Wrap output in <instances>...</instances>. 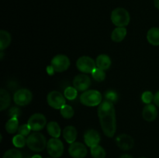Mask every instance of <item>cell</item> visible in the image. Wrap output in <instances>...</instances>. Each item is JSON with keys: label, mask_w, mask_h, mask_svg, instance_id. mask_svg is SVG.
Wrapping results in <instances>:
<instances>
[{"label": "cell", "mask_w": 159, "mask_h": 158, "mask_svg": "<svg viewBox=\"0 0 159 158\" xmlns=\"http://www.w3.org/2000/svg\"><path fill=\"white\" fill-rule=\"evenodd\" d=\"M12 143L17 148H23L26 144V139L23 135L17 134L12 138Z\"/></svg>", "instance_id": "27"}, {"label": "cell", "mask_w": 159, "mask_h": 158, "mask_svg": "<svg viewBox=\"0 0 159 158\" xmlns=\"http://www.w3.org/2000/svg\"><path fill=\"white\" fill-rule=\"evenodd\" d=\"M98 116L101 128L107 137H113L116 130V112L113 102L105 100L98 108Z\"/></svg>", "instance_id": "1"}, {"label": "cell", "mask_w": 159, "mask_h": 158, "mask_svg": "<svg viewBox=\"0 0 159 158\" xmlns=\"http://www.w3.org/2000/svg\"><path fill=\"white\" fill-rule=\"evenodd\" d=\"M116 145L123 150H129L132 149L134 145V139L127 134H120L116 137Z\"/></svg>", "instance_id": "14"}, {"label": "cell", "mask_w": 159, "mask_h": 158, "mask_svg": "<svg viewBox=\"0 0 159 158\" xmlns=\"http://www.w3.org/2000/svg\"><path fill=\"white\" fill-rule=\"evenodd\" d=\"M33 99L32 92L26 88H21L17 90L13 95V101L20 106L29 105Z\"/></svg>", "instance_id": "8"}, {"label": "cell", "mask_w": 159, "mask_h": 158, "mask_svg": "<svg viewBox=\"0 0 159 158\" xmlns=\"http://www.w3.org/2000/svg\"><path fill=\"white\" fill-rule=\"evenodd\" d=\"M157 116H158V111L155 105L153 104H147L143 108L142 116L144 120L147 122H152L155 120Z\"/></svg>", "instance_id": "15"}, {"label": "cell", "mask_w": 159, "mask_h": 158, "mask_svg": "<svg viewBox=\"0 0 159 158\" xmlns=\"http://www.w3.org/2000/svg\"><path fill=\"white\" fill-rule=\"evenodd\" d=\"M51 65L54 68L55 72H63L70 67V60L65 54H57L52 58Z\"/></svg>", "instance_id": "7"}, {"label": "cell", "mask_w": 159, "mask_h": 158, "mask_svg": "<svg viewBox=\"0 0 159 158\" xmlns=\"http://www.w3.org/2000/svg\"><path fill=\"white\" fill-rule=\"evenodd\" d=\"M91 155L93 158H105L107 156L106 150L99 145L91 147Z\"/></svg>", "instance_id": "24"}, {"label": "cell", "mask_w": 159, "mask_h": 158, "mask_svg": "<svg viewBox=\"0 0 159 158\" xmlns=\"http://www.w3.org/2000/svg\"><path fill=\"white\" fill-rule=\"evenodd\" d=\"M80 102L85 106H96L102 102V94L97 90H87L80 95Z\"/></svg>", "instance_id": "4"}, {"label": "cell", "mask_w": 159, "mask_h": 158, "mask_svg": "<svg viewBox=\"0 0 159 158\" xmlns=\"http://www.w3.org/2000/svg\"><path fill=\"white\" fill-rule=\"evenodd\" d=\"M47 101L48 105L55 109H61L64 105H66L65 95L57 91H52L48 93Z\"/></svg>", "instance_id": "6"}, {"label": "cell", "mask_w": 159, "mask_h": 158, "mask_svg": "<svg viewBox=\"0 0 159 158\" xmlns=\"http://www.w3.org/2000/svg\"><path fill=\"white\" fill-rule=\"evenodd\" d=\"M20 114H21L20 109L16 107H12L9 111V115L11 118H18L20 117Z\"/></svg>", "instance_id": "33"}, {"label": "cell", "mask_w": 159, "mask_h": 158, "mask_svg": "<svg viewBox=\"0 0 159 158\" xmlns=\"http://www.w3.org/2000/svg\"><path fill=\"white\" fill-rule=\"evenodd\" d=\"M32 158H42V157H41V156H40V155L36 154V155H34V156H33Z\"/></svg>", "instance_id": "38"}, {"label": "cell", "mask_w": 159, "mask_h": 158, "mask_svg": "<svg viewBox=\"0 0 159 158\" xmlns=\"http://www.w3.org/2000/svg\"><path fill=\"white\" fill-rule=\"evenodd\" d=\"M111 21L117 27H125L130 23V13L124 8H116L111 13Z\"/></svg>", "instance_id": "3"}, {"label": "cell", "mask_w": 159, "mask_h": 158, "mask_svg": "<svg viewBox=\"0 0 159 158\" xmlns=\"http://www.w3.org/2000/svg\"><path fill=\"white\" fill-rule=\"evenodd\" d=\"M47 130L49 135H51L53 138H58L61 136V127L59 124L57 122L54 121H51V122H48L47 125Z\"/></svg>", "instance_id": "21"}, {"label": "cell", "mask_w": 159, "mask_h": 158, "mask_svg": "<svg viewBox=\"0 0 159 158\" xmlns=\"http://www.w3.org/2000/svg\"><path fill=\"white\" fill-rule=\"evenodd\" d=\"M54 72H55V70H54V68L51 65H49V66L47 67V73L49 75H53L54 74Z\"/></svg>", "instance_id": "34"}, {"label": "cell", "mask_w": 159, "mask_h": 158, "mask_svg": "<svg viewBox=\"0 0 159 158\" xmlns=\"http://www.w3.org/2000/svg\"><path fill=\"white\" fill-rule=\"evenodd\" d=\"M154 5L157 9H159V0H154Z\"/></svg>", "instance_id": "36"}, {"label": "cell", "mask_w": 159, "mask_h": 158, "mask_svg": "<svg viewBox=\"0 0 159 158\" xmlns=\"http://www.w3.org/2000/svg\"><path fill=\"white\" fill-rule=\"evenodd\" d=\"M11 40H12V37L9 33L4 29H2L0 31V50L1 51L4 50L9 46Z\"/></svg>", "instance_id": "22"}, {"label": "cell", "mask_w": 159, "mask_h": 158, "mask_svg": "<svg viewBox=\"0 0 159 158\" xmlns=\"http://www.w3.org/2000/svg\"><path fill=\"white\" fill-rule=\"evenodd\" d=\"M2 158H23V155L20 150L16 149H10L4 153Z\"/></svg>", "instance_id": "29"}, {"label": "cell", "mask_w": 159, "mask_h": 158, "mask_svg": "<svg viewBox=\"0 0 159 158\" xmlns=\"http://www.w3.org/2000/svg\"><path fill=\"white\" fill-rule=\"evenodd\" d=\"M120 158H133V156L129 154H123Z\"/></svg>", "instance_id": "37"}, {"label": "cell", "mask_w": 159, "mask_h": 158, "mask_svg": "<svg viewBox=\"0 0 159 158\" xmlns=\"http://www.w3.org/2000/svg\"><path fill=\"white\" fill-rule=\"evenodd\" d=\"M3 52L2 51H1V60H2V57H3Z\"/></svg>", "instance_id": "39"}, {"label": "cell", "mask_w": 159, "mask_h": 158, "mask_svg": "<svg viewBox=\"0 0 159 158\" xmlns=\"http://www.w3.org/2000/svg\"><path fill=\"white\" fill-rule=\"evenodd\" d=\"M76 67L82 73H92L96 68V64L95 60L90 57L82 56L79 57L76 62Z\"/></svg>", "instance_id": "9"}, {"label": "cell", "mask_w": 159, "mask_h": 158, "mask_svg": "<svg viewBox=\"0 0 159 158\" xmlns=\"http://www.w3.org/2000/svg\"><path fill=\"white\" fill-rule=\"evenodd\" d=\"M92 76H93V79L96 81H103L106 78V73L103 70L100 69V68L96 67L94 69V71L91 73Z\"/></svg>", "instance_id": "26"}, {"label": "cell", "mask_w": 159, "mask_h": 158, "mask_svg": "<svg viewBox=\"0 0 159 158\" xmlns=\"http://www.w3.org/2000/svg\"><path fill=\"white\" fill-rule=\"evenodd\" d=\"M111 59L107 54H100L98 56L96 60V67L103 71L108 70L111 66Z\"/></svg>", "instance_id": "17"}, {"label": "cell", "mask_w": 159, "mask_h": 158, "mask_svg": "<svg viewBox=\"0 0 159 158\" xmlns=\"http://www.w3.org/2000/svg\"><path fill=\"white\" fill-rule=\"evenodd\" d=\"M68 153L73 158H85L88 153V150L83 143L80 142H74L70 145Z\"/></svg>", "instance_id": "12"}, {"label": "cell", "mask_w": 159, "mask_h": 158, "mask_svg": "<svg viewBox=\"0 0 159 158\" xmlns=\"http://www.w3.org/2000/svg\"><path fill=\"white\" fill-rule=\"evenodd\" d=\"M154 102H155L157 106L159 107V91L155 93V97H154Z\"/></svg>", "instance_id": "35"}, {"label": "cell", "mask_w": 159, "mask_h": 158, "mask_svg": "<svg viewBox=\"0 0 159 158\" xmlns=\"http://www.w3.org/2000/svg\"><path fill=\"white\" fill-rule=\"evenodd\" d=\"M147 40L153 46H159V28L152 27L148 31Z\"/></svg>", "instance_id": "18"}, {"label": "cell", "mask_w": 159, "mask_h": 158, "mask_svg": "<svg viewBox=\"0 0 159 158\" xmlns=\"http://www.w3.org/2000/svg\"><path fill=\"white\" fill-rule=\"evenodd\" d=\"M107 100L110 101L111 102H114L117 100V94L114 91H108L105 94Z\"/></svg>", "instance_id": "32"}, {"label": "cell", "mask_w": 159, "mask_h": 158, "mask_svg": "<svg viewBox=\"0 0 159 158\" xmlns=\"http://www.w3.org/2000/svg\"><path fill=\"white\" fill-rule=\"evenodd\" d=\"M31 131L30 127L28 125V124H23V125H21L20 126H19L18 129V133L19 134L23 135V136H26L30 135V133Z\"/></svg>", "instance_id": "31"}, {"label": "cell", "mask_w": 159, "mask_h": 158, "mask_svg": "<svg viewBox=\"0 0 159 158\" xmlns=\"http://www.w3.org/2000/svg\"><path fill=\"white\" fill-rule=\"evenodd\" d=\"M77 130L73 125H68L63 130V137L67 143H72L77 138Z\"/></svg>", "instance_id": "16"}, {"label": "cell", "mask_w": 159, "mask_h": 158, "mask_svg": "<svg viewBox=\"0 0 159 158\" xmlns=\"http://www.w3.org/2000/svg\"><path fill=\"white\" fill-rule=\"evenodd\" d=\"M154 97H155V95H154L152 91H146L141 95V100L144 103L151 104V102L154 100Z\"/></svg>", "instance_id": "30"}, {"label": "cell", "mask_w": 159, "mask_h": 158, "mask_svg": "<svg viewBox=\"0 0 159 158\" xmlns=\"http://www.w3.org/2000/svg\"><path fill=\"white\" fill-rule=\"evenodd\" d=\"M10 94L4 88H1L0 89V110L3 111V110L6 109L10 105Z\"/></svg>", "instance_id": "19"}, {"label": "cell", "mask_w": 159, "mask_h": 158, "mask_svg": "<svg viewBox=\"0 0 159 158\" xmlns=\"http://www.w3.org/2000/svg\"><path fill=\"white\" fill-rule=\"evenodd\" d=\"M19 121L18 118H10L6 124V130L7 133L12 134L18 131Z\"/></svg>", "instance_id": "23"}, {"label": "cell", "mask_w": 159, "mask_h": 158, "mask_svg": "<svg viewBox=\"0 0 159 158\" xmlns=\"http://www.w3.org/2000/svg\"><path fill=\"white\" fill-rule=\"evenodd\" d=\"M64 95L68 100H74L78 95V90L75 87H68L64 91Z\"/></svg>", "instance_id": "28"}, {"label": "cell", "mask_w": 159, "mask_h": 158, "mask_svg": "<svg viewBox=\"0 0 159 158\" xmlns=\"http://www.w3.org/2000/svg\"><path fill=\"white\" fill-rule=\"evenodd\" d=\"M140 158H146V157H140Z\"/></svg>", "instance_id": "41"}, {"label": "cell", "mask_w": 159, "mask_h": 158, "mask_svg": "<svg viewBox=\"0 0 159 158\" xmlns=\"http://www.w3.org/2000/svg\"><path fill=\"white\" fill-rule=\"evenodd\" d=\"M47 150L50 156L52 157H61L64 153V144L58 138H51L48 141Z\"/></svg>", "instance_id": "5"}, {"label": "cell", "mask_w": 159, "mask_h": 158, "mask_svg": "<svg viewBox=\"0 0 159 158\" xmlns=\"http://www.w3.org/2000/svg\"><path fill=\"white\" fill-rule=\"evenodd\" d=\"M91 79L87 74H79L74 77L73 87L79 91H85L91 85Z\"/></svg>", "instance_id": "11"}, {"label": "cell", "mask_w": 159, "mask_h": 158, "mask_svg": "<svg viewBox=\"0 0 159 158\" xmlns=\"http://www.w3.org/2000/svg\"><path fill=\"white\" fill-rule=\"evenodd\" d=\"M47 119L44 115L41 113H35L28 119L27 124L33 131H40L46 125Z\"/></svg>", "instance_id": "10"}, {"label": "cell", "mask_w": 159, "mask_h": 158, "mask_svg": "<svg viewBox=\"0 0 159 158\" xmlns=\"http://www.w3.org/2000/svg\"><path fill=\"white\" fill-rule=\"evenodd\" d=\"M61 114L63 116L65 119H69L73 117L75 114V111L73 109L72 107L69 105H65L61 108L60 109Z\"/></svg>", "instance_id": "25"}, {"label": "cell", "mask_w": 159, "mask_h": 158, "mask_svg": "<svg viewBox=\"0 0 159 158\" xmlns=\"http://www.w3.org/2000/svg\"><path fill=\"white\" fill-rule=\"evenodd\" d=\"M48 158H54V157H48Z\"/></svg>", "instance_id": "40"}, {"label": "cell", "mask_w": 159, "mask_h": 158, "mask_svg": "<svg viewBox=\"0 0 159 158\" xmlns=\"http://www.w3.org/2000/svg\"><path fill=\"white\" fill-rule=\"evenodd\" d=\"M46 138L40 133L36 132L29 135L26 139V145L34 152H41L45 149L47 146Z\"/></svg>", "instance_id": "2"}, {"label": "cell", "mask_w": 159, "mask_h": 158, "mask_svg": "<svg viewBox=\"0 0 159 158\" xmlns=\"http://www.w3.org/2000/svg\"><path fill=\"white\" fill-rule=\"evenodd\" d=\"M84 140H85V144L91 148L95 146L99 145L100 142V135L99 132L96 131V129H91L85 132L84 135Z\"/></svg>", "instance_id": "13"}, {"label": "cell", "mask_w": 159, "mask_h": 158, "mask_svg": "<svg viewBox=\"0 0 159 158\" xmlns=\"http://www.w3.org/2000/svg\"><path fill=\"white\" fill-rule=\"evenodd\" d=\"M127 29L125 27H116L111 34V39L116 43L121 42L127 36Z\"/></svg>", "instance_id": "20"}]
</instances>
